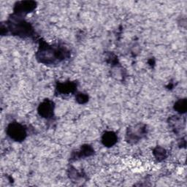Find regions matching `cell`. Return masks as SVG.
<instances>
[{"label":"cell","mask_w":187,"mask_h":187,"mask_svg":"<svg viewBox=\"0 0 187 187\" xmlns=\"http://www.w3.org/2000/svg\"><path fill=\"white\" fill-rule=\"evenodd\" d=\"M105 144H107V145H112L114 143L115 140V135H112L111 132L108 133L107 135H105Z\"/></svg>","instance_id":"obj_2"},{"label":"cell","mask_w":187,"mask_h":187,"mask_svg":"<svg viewBox=\"0 0 187 187\" xmlns=\"http://www.w3.org/2000/svg\"><path fill=\"white\" fill-rule=\"evenodd\" d=\"M51 110V105H48V103H45L43 106H42L41 107V112H42V114L45 113L46 115V112H47V115H49L50 112Z\"/></svg>","instance_id":"obj_3"},{"label":"cell","mask_w":187,"mask_h":187,"mask_svg":"<svg viewBox=\"0 0 187 187\" xmlns=\"http://www.w3.org/2000/svg\"><path fill=\"white\" fill-rule=\"evenodd\" d=\"M9 134L11 138H14L16 140H20L24 138V130H23L22 127L19 124H13L9 127Z\"/></svg>","instance_id":"obj_1"}]
</instances>
